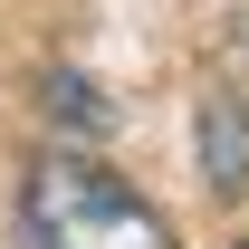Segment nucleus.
<instances>
[{"mask_svg":"<svg viewBox=\"0 0 249 249\" xmlns=\"http://www.w3.org/2000/svg\"><path fill=\"white\" fill-rule=\"evenodd\" d=\"M230 249H249V240H230Z\"/></svg>","mask_w":249,"mask_h":249,"instance_id":"nucleus-4","label":"nucleus"},{"mask_svg":"<svg viewBox=\"0 0 249 249\" xmlns=\"http://www.w3.org/2000/svg\"><path fill=\"white\" fill-rule=\"evenodd\" d=\"M19 249H173V220L87 154H38L19 182Z\"/></svg>","mask_w":249,"mask_h":249,"instance_id":"nucleus-1","label":"nucleus"},{"mask_svg":"<svg viewBox=\"0 0 249 249\" xmlns=\"http://www.w3.org/2000/svg\"><path fill=\"white\" fill-rule=\"evenodd\" d=\"M201 144H211V192H249V124H240V106H211Z\"/></svg>","mask_w":249,"mask_h":249,"instance_id":"nucleus-2","label":"nucleus"},{"mask_svg":"<svg viewBox=\"0 0 249 249\" xmlns=\"http://www.w3.org/2000/svg\"><path fill=\"white\" fill-rule=\"evenodd\" d=\"M230 48H240V67H249V10H240V38H230Z\"/></svg>","mask_w":249,"mask_h":249,"instance_id":"nucleus-3","label":"nucleus"}]
</instances>
